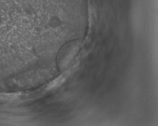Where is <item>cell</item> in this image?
<instances>
[{"mask_svg":"<svg viewBox=\"0 0 158 126\" xmlns=\"http://www.w3.org/2000/svg\"><path fill=\"white\" fill-rule=\"evenodd\" d=\"M79 42H73L68 44L62 49L58 57V63L60 69H64L76 55L80 47Z\"/></svg>","mask_w":158,"mask_h":126,"instance_id":"6da1fadb","label":"cell"}]
</instances>
